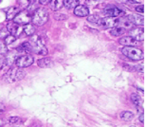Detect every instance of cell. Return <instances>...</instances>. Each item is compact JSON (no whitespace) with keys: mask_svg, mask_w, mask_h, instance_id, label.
<instances>
[{"mask_svg":"<svg viewBox=\"0 0 146 127\" xmlns=\"http://www.w3.org/2000/svg\"><path fill=\"white\" fill-rule=\"evenodd\" d=\"M29 43L31 47V51H33L34 53L41 56H46L48 54V48L45 45V41L40 35H37V34L31 35Z\"/></svg>","mask_w":146,"mask_h":127,"instance_id":"obj_1","label":"cell"},{"mask_svg":"<svg viewBox=\"0 0 146 127\" xmlns=\"http://www.w3.org/2000/svg\"><path fill=\"white\" fill-rule=\"evenodd\" d=\"M25 77V72L22 70V68L19 67H13L10 70L7 71L3 76V81L6 83H14L16 81L22 80Z\"/></svg>","mask_w":146,"mask_h":127,"instance_id":"obj_2","label":"cell"},{"mask_svg":"<svg viewBox=\"0 0 146 127\" xmlns=\"http://www.w3.org/2000/svg\"><path fill=\"white\" fill-rule=\"evenodd\" d=\"M121 52L123 55L131 60H134V61H139V60L143 59L144 57L143 51L141 48L136 47H124L121 48Z\"/></svg>","mask_w":146,"mask_h":127,"instance_id":"obj_3","label":"cell"},{"mask_svg":"<svg viewBox=\"0 0 146 127\" xmlns=\"http://www.w3.org/2000/svg\"><path fill=\"white\" fill-rule=\"evenodd\" d=\"M48 20V13L44 8H38L33 13L31 21L35 26H43Z\"/></svg>","mask_w":146,"mask_h":127,"instance_id":"obj_4","label":"cell"},{"mask_svg":"<svg viewBox=\"0 0 146 127\" xmlns=\"http://www.w3.org/2000/svg\"><path fill=\"white\" fill-rule=\"evenodd\" d=\"M33 61H34L33 57L31 56L30 54H23L21 56L16 57L15 61H14L13 64L19 68H25L33 65Z\"/></svg>","mask_w":146,"mask_h":127,"instance_id":"obj_5","label":"cell"},{"mask_svg":"<svg viewBox=\"0 0 146 127\" xmlns=\"http://www.w3.org/2000/svg\"><path fill=\"white\" fill-rule=\"evenodd\" d=\"M31 20V14L29 13L27 11H21L17 15L14 17L13 22L20 26L29 24Z\"/></svg>","mask_w":146,"mask_h":127,"instance_id":"obj_6","label":"cell"},{"mask_svg":"<svg viewBox=\"0 0 146 127\" xmlns=\"http://www.w3.org/2000/svg\"><path fill=\"white\" fill-rule=\"evenodd\" d=\"M97 25L102 26L104 28H114L118 26V18L116 17H106V18H100Z\"/></svg>","mask_w":146,"mask_h":127,"instance_id":"obj_7","label":"cell"},{"mask_svg":"<svg viewBox=\"0 0 146 127\" xmlns=\"http://www.w3.org/2000/svg\"><path fill=\"white\" fill-rule=\"evenodd\" d=\"M104 13L106 14L107 17H118V16H122L124 14L123 11L119 10V8L114 7V6H109L106 10L104 11Z\"/></svg>","mask_w":146,"mask_h":127,"instance_id":"obj_8","label":"cell"},{"mask_svg":"<svg viewBox=\"0 0 146 127\" xmlns=\"http://www.w3.org/2000/svg\"><path fill=\"white\" fill-rule=\"evenodd\" d=\"M130 36L136 40V41H143L144 40V30L142 28H131L129 31Z\"/></svg>","mask_w":146,"mask_h":127,"instance_id":"obj_9","label":"cell"},{"mask_svg":"<svg viewBox=\"0 0 146 127\" xmlns=\"http://www.w3.org/2000/svg\"><path fill=\"white\" fill-rule=\"evenodd\" d=\"M119 43L121 45L124 46V47H135V46L138 45V41H136V40L132 38L131 36L121 37V38L119 40Z\"/></svg>","mask_w":146,"mask_h":127,"instance_id":"obj_10","label":"cell"},{"mask_svg":"<svg viewBox=\"0 0 146 127\" xmlns=\"http://www.w3.org/2000/svg\"><path fill=\"white\" fill-rule=\"evenodd\" d=\"M74 14L79 17H86L88 16L89 14V10L86 6L84 5H78L77 7L74 9Z\"/></svg>","mask_w":146,"mask_h":127,"instance_id":"obj_11","label":"cell"},{"mask_svg":"<svg viewBox=\"0 0 146 127\" xmlns=\"http://www.w3.org/2000/svg\"><path fill=\"white\" fill-rule=\"evenodd\" d=\"M126 17L130 20V22L132 23L133 25H138V26L144 25V18L142 15H139V14H130V15H128Z\"/></svg>","mask_w":146,"mask_h":127,"instance_id":"obj_12","label":"cell"},{"mask_svg":"<svg viewBox=\"0 0 146 127\" xmlns=\"http://www.w3.org/2000/svg\"><path fill=\"white\" fill-rule=\"evenodd\" d=\"M19 8L17 7H10L9 9H7V10L5 11L6 13V18H7V20H9V21H11V20H13L14 17H15L17 14H18L20 13Z\"/></svg>","mask_w":146,"mask_h":127,"instance_id":"obj_13","label":"cell"},{"mask_svg":"<svg viewBox=\"0 0 146 127\" xmlns=\"http://www.w3.org/2000/svg\"><path fill=\"white\" fill-rule=\"evenodd\" d=\"M35 32V28L31 24H26L22 26V37L33 35Z\"/></svg>","mask_w":146,"mask_h":127,"instance_id":"obj_14","label":"cell"},{"mask_svg":"<svg viewBox=\"0 0 146 127\" xmlns=\"http://www.w3.org/2000/svg\"><path fill=\"white\" fill-rule=\"evenodd\" d=\"M53 65H54L53 61L50 58H48V57H45V58H42L37 61V65L42 68L51 67V66H53Z\"/></svg>","mask_w":146,"mask_h":127,"instance_id":"obj_15","label":"cell"},{"mask_svg":"<svg viewBox=\"0 0 146 127\" xmlns=\"http://www.w3.org/2000/svg\"><path fill=\"white\" fill-rule=\"evenodd\" d=\"M16 50L18 51L19 53H23V54H29L31 52V47L29 42H24L22 43L21 45H19L17 47Z\"/></svg>","mask_w":146,"mask_h":127,"instance_id":"obj_16","label":"cell"},{"mask_svg":"<svg viewBox=\"0 0 146 127\" xmlns=\"http://www.w3.org/2000/svg\"><path fill=\"white\" fill-rule=\"evenodd\" d=\"M131 101H132V103L137 107H142V105H143V100H142V98L137 93H133L131 95Z\"/></svg>","mask_w":146,"mask_h":127,"instance_id":"obj_17","label":"cell"},{"mask_svg":"<svg viewBox=\"0 0 146 127\" xmlns=\"http://www.w3.org/2000/svg\"><path fill=\"white\" fill-rule=\"evenodd\" d=\"M48 5L52 11H58L62 9L64 6V1L63 0H50Z\"/></svg>","mask_w":146,"mask_h":127,"instance_id":"obj_18","label":"cell"},{"mask_svg":"<svg viewBox=\"0 0 146 127\" xmlns=\"http://www.w3.org/2000/svg\"><path fill=\"white\" fill-rule=\"evenodd\" d=\"M110 33H111V35L115 36V37L121 36L125 33V28H123L122 27H119V26H116V27L112 28Z\"/></svg>","mask_w":146,"mask_h":127,"instance_id":"obj_19","label":"cell"},{"mask_svg":"<svg viewBox=\"0 0 146 127\" xmlns=\"http://www.w3.org/2000/svg\"><path fill=\"white\" fill-rule=\"evenodd\" d=\"M119 25V27L122 28H132L133 24L130 22V20L127 18V17H122L121 19H118V26Z\"/></svg>","mask_w":146,"mask_h":127,"instance_id":"obj_20","label":"cell"},{"mask_svg":"<svg viewBox=\"0 0 146 127\" xmlns=\"http://www.w3.org/2000/svg\"><path fill=\"white\" fill-rule=\"evenodd\" d=\"M119 118L122 120H125V122H129V120H133L134 118V114L130 111H122L121 114H119Z\"/></svg>","mask_w":146,"mask_h":127,"instance_id":"obj_21","label":"cell"},{"mask_svg":"<svg viewBox=\"0 0 146 127\" xmlns=\"http://www.w3.org/2000/svg\"><path fill=\"white\" fill-rule=\"evenodd\" d=\"M79 0H65L64 1V6L66 9H75L79 5Z\"/></svg>","mask_w":146,"mask_h":127,"instance_id":"obj_22","label":"cell"},{"mask_svg":"<svg viewBox=\"0 0 146 127\" xmlns=\"http://www.w3.org/2000/svg\"><path fill=\"white\" fill-rule=\"evenodd\" d=\"M9 122H10V123H11V124L19 125L23 122V120L20 117H11L10 119H9Z\"/></svg>","mask_w":146,"mask_h":127,"instance_id":"obj_23","label":"cell"},{"mask_svg":"<svg viewBox=\"0 0 146 127\" xmlns=\"http://www.w3.org/2000/svg\"><path fill=\"white\" fill-rule=\"evenodd\" d=\"M100 18H101L100 16L96 15V14H92V15L87 16V21L90 22V23H93V24H97Z\"/></svg>","mask_w":146,"mask_h":127,"instance_id":"obj_24","label":"cell"},{"mask_svg":"<svg viewBox=\"0 0 146 127\" xmlns=\"http://www.w3.org/2000/svg\"><path fill=\"white\" fill-rule=\"evenodd\" d=\"M16 41V37H14L13 35H11V34H9V35L5 38V44L6 45H11L13 44Z\"/></svg>","mask_w":146,"mask_h":127,"instance_id":"obj_25","label":"cell"},{"mask_svg":"<svg viewBox=\"0 0 146 127\" xmlns=\"http://www.w3.org/2000/svg\"><path fill=\"white\" fill-rule=\"evenodd\" d=\"M9 34H10V32L7 30V28L6 27L1 28V30H0V39H5Z\"/></svg>","mask_w":146,"mask_h":127,"instance_id":"obj_26","label":"cell"},{"mask_svg":"<svg viewBox=\"0 0 146 127\" xmlns=\"http://www.w3.org/2000/svg\"><path fill=\"white\" fill-rule=\"evenodd\" d=\"M8 52V47L4 42L0 41V54H5Z\"/></svg>","mask_w":146,"mask_h":127,"instance_id":"obj_27","label":"cell"},{"mask_svg":"<svg viewBox=\"0 0 146 127\" xmlns=\"http://www.w3.org/2000/svg\"><path fill=\"white\" fill-rule=\"evenodd\" d=\"M86 6H88V7H91V8H95L98 6V2H97V0H86Z\"/></svg>","mask_w":146,"mask_h":127,"instance_id":"obj_28","label":"cell"},{"mask_svg":"<svg viewBox=\"0 0 146 127\" xmlns=\"http://www.w3.org/2000/svg\"><path fill=\"white\" fill-rule=\"evenodd\" d=\"M17 2H18V4L20 7L22 8H28L29 4H30V0H17Z\"/></svg>","mask_w":146,"mask_h":127,"instance_id":"obj_29","label":"cell"},{"mask_svg":"<svg viewBox=\"0 0 146 127\" xmlns=\"http://www.w3.org/2000/svg\"><path fill=\"white\" fill-rule=\"evenodd\" d=\"M53 16H54V19H56V20H66L68 18V16H66V14H62V13H54Z\"/></svg>","mask_w":146,"mask_h":127,"instance_id":"obj_30","label":"cell"},{"mask_svg":"<svg viewBox=\"0 0 146 127\" xmlns=\"http://www.w3.org/2000/svg\"><path fill=\"white\" fill-rule=\"evenodd\" d=\"M134 69H135L136 71H139V72H141V73H142V72L144 71V65H143V64H138L137 65L134 66Z\"/></svg>","mask_w":146,"mask_h":127,"instance_id":"obj_31","label":"cell"},{"mask_svg":"<svg viewBox=\"0 0 146 127\" xmlns=\"http://www.w3.org/2000/svg\"><path fill=\"white\" fill-rule=\"evenodd\" d=\"M6 64V57L3 54H0V68H2Z\"/></svg>","mask_w":146,"mask_h":127,"instance_id":"obj_32","label":"cell"},{"mask_svg":"<svg viewBox=\"0 0 146 127\" xmlns=\"http://www.w3.org/2000/svg\"><path fill=\"white\" fill-rule=\"evenodd\" d=\"M136 11L139 13H144V6L143 5H139L136 8Z\"/></svg>","mask_w":146,"mask_h":127,"instance_id":"obj_33","label":"cell"},{"mask_svg":"<svg viewBox=\"0 0 146 127\" xmlns=\"http://www.w3.org/2000/svg\"><path fill=\"white\" fill-rule=\"evenodd\" d=\"M139 122H141V123H143V122H144V114H143V111H141V114H139Z\"/></svg>","mask_w":146,"mask_h":127,"instance_id":"obj_34","label":"cell"},{"mask_svg":"<svg viewBox=\"0 0 146 127\" xmlns=\"http://www.w3.org/2000/svg\"><path fill=\"white\" fill-rule=\"evenodd\" d=\"M49 1H50V0H38V2H39L40 4H42V5H46V4H48Z\"/></svg>","mask_w":146,"mask_h":127,"instance_id":"obj_35","label":"cell"},{"mask_svg":"<svg viewBox=\"0 0 146 127\" xmlns=\"http://www.w3.org/2000/svg\"><path fill=\"white\" fill-rule=\"evenodd\" d=\"M5 111V105L0 103V114H2Z\"/></svg>","mask_w":146,"mask_h":127,"instance_id":"obj_36","label":"cell"},{"mask_svg":"<svg viewBox=\"0 0 146 127\" xmlns=\"http://www.w3.org/2000/svg\"><path fill=\"white\" fill-rule=\"evenodd\" d=\"M122 1H125V2H128V1H131V0H122Z\"/></svg>","mask_w":146,"mask_h":127,"instance_id":"obj_37","label":"cell"},{"mask_svg":"<svg viewBox=\"0 0 146 127\" xmlns=\"http://www.w3.org/2000/svg\"><path fill=\"white\" fill-rule=\"evenodd\" d=\"M130 127H136V126H135V125H131Z\"/></svg>","mask_w":146,"mask_h":127,"instance_id":"obj_38","label":"cell"}]
</instances>
